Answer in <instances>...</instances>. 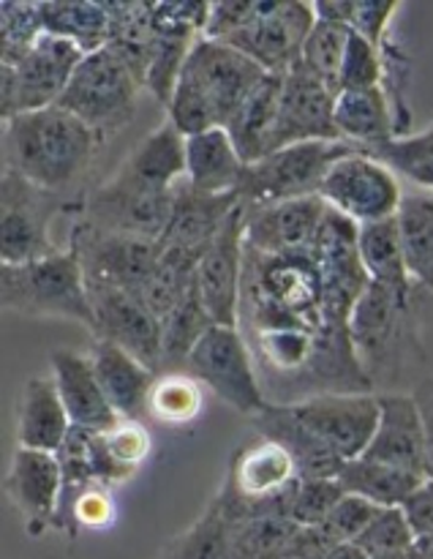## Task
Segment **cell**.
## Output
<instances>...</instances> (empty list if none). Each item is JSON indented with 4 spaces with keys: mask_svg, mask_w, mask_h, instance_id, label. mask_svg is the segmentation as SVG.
<instances>
[{
    "mask_svg": "<svg viewBox=\"0 0 433 559\" xmlns=\"http://www.w3.org/2000/svg\"><path fill=\"white\" fill-rule=\"evenodd\" d=\"M298 530L287 516L232 522V559H287Z\"/></svg>",
    "mask_w": 433,
    "mask_h": 559,
    "instance_id": "b9f144b4",
    "label": "cell"
},
{
    "mask_svg": "<svg viewBox=\"0 0 433 559\" xmlns=\"http://www.w3.org/2000/svg\"><path fill=\"white\" fill-rule=\"evenodd\" d=\"M175 211V189L153 191L120 178L118 173L82 202V222L107 233L161 243Z\"/></svg>",
    "mask_w": 433,
    "mask_h": 559,
    "instance_id": "2e32d148",
    "label": "cell"
},
{
    "mask_svg": "<svg viewBox=\"0 0 433 559\" xmlns=\"http://www.w3.org/2000/svg\"><path fill=\"white\" fill-rule=\"evenodd\" d=\"M380 396V426L365 459L407 469L425 478V426L412 393L385 391Z\"/></svg>",
    "mask_w": 433,
    "mask_h": 559,
    "instance_id": "603a6c76",
    "label": "cell"
},
{
    "mask_svg": "<svg viewBox=\"0 0 433 559\" xmlns=\"http://www.w3.org/2000/svg\"><path fill=\"white\" fill-rule=\"evenodd\" d=\"M265 76L267 71L243 52L202 36L180 71L167 118L183 136L224 129L234 109Z\"/></svg>",
    "mask_w": 433,
    "mask_h": 559,
    "instance_id": "3957f363",
    "label": "cell"
},
{
    "mask_svg": "<svg viewBox=\"0 0 433 559\" xmlns=\"http://www.w3.org/2000/svg\"><path fill=\"white\" fill-rule=\"evenodd\" d=\"M398 11H401V3H396V0H387V3H354L352 0L349 31L360 33L374 47H380L387 38V33H393V16Z\"/></svg>",
    "mask_w": 433,
    "mask_h": 559,
    "instance_id": "f5cc1de1",
    "label": "cell"
},
{
    "mask_svg": "<svg viewBox=\"0 0 433 559\" xmlns=\"http://www.w3.org/2000/svg\"><path fill=\"white\" fill-rule=\"evenodd\" d=\"M358 235V224L327 207L320 235H316L314 246L309 251L314 257L316 267H320L327 322L341 328H349L354 306H358L360 295L371 284L363 260H360Z\"/></svg>",
    "mask_w": 433,
    "mask_h": 559,
    "instance_id": "5bb4252c",
    "label": "cell"
},
{
    "mask_svg": "<svg viewBox=\"0 0 433 559\" xmlns=\"http://www.w3.org/2000/svg\"><path fill=\"white\" fill-rule=\"evenodd\" d=\"M109 44L107 47L140 76L145 85L147 66L156 47V25H153V3H107Z\"/></svg>",
    "mask_w": 433,
    "mask_h": 559,
    "instance_id": "e575fe53",
    "label": "cell"
},
{
    "mask_svg": "<svg viewBox=\"0 0 433 559\" xmlns=\"http://www.w3.org/2000/svg\"><path fill=\"white\" fill-rule=\"evenodd\" d=\"M200 260V254H189V251L180 249H164L161 246V257H158L156 271H153V276L147 278V284L140 293L147 309H151L161 322L167 320V317L183 304L185 295L194 289Z\"/></svg>",
    "mask_w": 433,
    "mask_h": 559,
    "instance_id": "f35d334b",
    "label": "cell"
},
{
    "mask_svg": "<svg viewBox=\"0 0 433 559\" xmlns=\"http://www.w3.org/2000/svg\"><path fill=\"white\" fill-rule=\"evenodd\" d=\"M300 484L292 456L278 442L256 437L240 448L229 464L227 480L218 491L229 522L262 516H287Z\"/></svg>",
    "mask_w": 433,
    "mask_h": 559,
    "instance_id": "8992f818",
    "label": "cell"
},
{
    "mask_svg": "<svg viewBox=\"0 0 433 559\" xmlns=\"http://www.w3.org/2000/svg\"><path fill=\"white\" fill-rule=\"evenodd\" d=\"M216 325L213 317L207 314L205 304L200 298V289H191L183 298V304L161 322L164 331V347H161V371L158 374H172V371H183L185 360L194 353L196 344L202 342L211 328Z\"/></svg>",
    "mask_w": 433,
    "mask_h": 559,
    "instance_id": "ab89813d",
    "label": "cell"
},
{
    "mask_svg": "<svg viewBox=\"0 0 433 559\" xmlns=\"http://www.w3.org/2000/svg\"><path fill=\"white\" fill-rule=\"evenodd\" d=\"M240 205L243 200L238 191L234 194H205V191L191 189L189 180L183 178L175 186V211L161 246L202 257Z\"/></svg>",
    "mask_w": 433,
    "mask_h": 559,
    "instance_id": "cb8c5ba5",
    "label": "cell"
},
{
    "mask_svg": "<svg viewBox=\"0 0 433 559\" xmlns=\"http://www.w3.org/2000/svg\"><path fill=\"white\" fill-rule=\"evenodd\" d=\"M115 519V502L109 495L107 486L93 484L91 489L82 491L69 508H65L63 516L58 519V530H71V527H87V530H101L109 527ZM74 533V530H71Z\"/></svg>",
    "mask_w": 433,
    "mask_h": 559,
    "instance_id": "816d5d0a",
    "label": "cell"
},
{
    "mask_svg": "<svg viewBox=\"0 0 433 559\" xmlns=\"http://www.w3.org/2000/svg\"><path fill=\"white\" fill-rule=\"evenodd\" d=\"M349 27L336 25V22L316 20L311 27L309 38L303 44V55H300V63L311 76H316L320 82H325L330 91L338 93V80H341V66H344V52H347L349 44Z\"/></svg>",
    "mask_w": 433,
    "mask_h": 559,
    "instance_id": "ee69618b",
    "label": "cell"
},
{
    "mask_svg": "<svg viewBox=\"0 0 433 559\" xmlns=\"http://www.w3.org/2000/svg\"><path fill=\"white\" fill-rule=\"evenodd\" d=\"M354 153H360V147L347 140H314L281 147L245 167L240 200L243 205L254 207L300 200V197H320L330 169Z\"/></svg>",
    "mask_w": 433,
    "mask_h": 559,
    "instance_id": "9c48e42d",
    "label": "cell"
},
{
    "mask_svg": "<svg viewBox=\"0 0 433 559\" xmlns=\"http://www.w3.org/2000/svg\"><path fill=\"white\" fill-rule=\"evenodd\" d=\"M425 426V478H433V377H425L412 391Z\"/></svg>",
    "mask_w": 433,
    "mask_h": 559,
    "instance_id": "9f6ffc18",
    "label": "cell"
},
{
    "mask_svg": "<svg viewBox=\"0 0 433 559\" xmlns=\"http://www.w3.org/2000/svg\"><path fill=\"white\" fill-rule=\"evenodd\" d=\"M202 407H205V393L200 382L185 371H172V374H158L147 402V415L158 424L183 426L200 418Z\"/></svg>",
    "mask_w": 433,
    "mask_h": 559,
    "instance_id": "7bdbcfd3",
    "label": "cell"
},
{
    "mask_svg": "<svg viewBox=\"0 0 433 559\" xmlns=\"http://www.w3.org/2000/svg\"><path fill=\"white\" fill-rule=\"evenodd\" d=\"M183 371L249 418L270 404L240 328L213 325L189 355Z\"/></svg>",
    "mask_w": 433,
    "mask_h": 559,
    "instance_id": "30bf717a",
    "label": "cell"
},
{
    "mask_svg": "<svg viewBox=\"0 0 433 559\" xmlns=\"http://www.w3.org/2000/svg\"><path fill=\"white\" fill-rule=\"evenodd\" d=\"M158 559H232V522L218 497L207 502L202 516L189 530L164 546Z\"/></svg>",
    "mask_w": 433,
    "mask_h": 559,
    "instance_id": "60d3db41",
    "label": "cell"
},
{
    "mask_svg": "<svg viewBox=\"0 0 433 559\" xmlns=\"http://www.w3.org/2000/svg\"><path fill=\"white\" fill-rule=\"evenodd\" d=\"M336 129L338 136L360 151L396 140L393 109L382 87L365 91H341L336 96Z\"/></svg>",
    "mask_w": 433,
    "mask_h": 559,
    "instance_id": "1f68e13d",
    "label": "cell"
},
{
    "mask_svg": "<svg viewBox=\"0 0 433 559\" xmlns=\"http://www.w3.org/2000/svg\"><path fill=\"white\" fill-rule=\"evenodd\" d=\"M398 224H401L404 251H407V265L414 282L433 293V194L431 191L414 189L404 191L401 211H398Z\"/></svg>",
    "mask_w": 433,
    "mask_h": 559,
    "instance_id": "8d00e7d4",
    "label": "cell"
},
{
    "mask_svg": "<svg viewBox=\"0 0 433 559\" xmlns=\"http://www.w3.org/2000/svg\"><path fill=\"white\" fill-rule=\"evenodd\" d=\"M325 559H371V557L365 555L358 544H341L336 546V549H330V555Z\"/></svg>",
    "mask_w": 433,
    "mask_h": 559,
    "instance_id": "680465c9",
    "label": "cell"
},
{
    "mask_svg": "<svg viewBox=\"0 0 433 559\" xmlns=\"http://www.w3.org/2000/svg\"><path fill=\"white\" fill-rule=\"evenodd\" d=\"M251 9H254V0L249 3H240V0H224V3H211L207 11V25H205V38L213 41H227L245 20H249Z\"/></svg>",
    "mask_w": 433,
    "mask_h": 559,
    "instance_id": "db71d44e",
    "label": "cell"
},
{
    "mask_svg": "<svg viewBox=\"0 0 433 559\" xmlns=\"http://www.w3.org/2000/svg\"><path fill=\"white\" fill-rule=\"evenodd\" d=\"M294 418L314 437H320L344 462L360 459L369 451L380 426V396L358 393V396H316L289 404Z\"/></svg>",
    "mask_w": 433,
    "mask_h": 559,
    "instance_id": "e0dca14e",
    "label": "cell"
},
{
    "mask_svg": "<svg viewBox=\"0 0 433 559\" xmlns=\"http://www.w3.org/2000/svg\"><path fill=\"white\" fill-rule=\"evenodd\" d=\"M251 420H254L256 426V435L265 437V440L278 442V445L292 456L300 480H327L341 475L344 464L347 462H344L336 451H330L320 437L311 435V431L294 418L289 404L270 402Z\"/></svg>",
    "mask_w": 433,
    "mask_h": 559,
    "instance_id": "484cf974",
    "label": "cell"
},
{
    "mask_svg": "<svg viewBox=\"0 0 433 559\" xmlns=\"http://www.w3.org/2000/svg\"><path fill=\"white\" fill-rule=\"evenodd\" d=\"M414 540H418V535H414L404 508H382L374 522L369 524V530L354 544L369 557H382L409 555L414 549Z\"/></svg>",
    "mask_w": 433,
    "mask_h": 559,
    "instance_id": "bcb514c9",
    "label": "cell"
},
{
    "mask_svg": "<svg viewBox=\"0 0 433 559\" xmlns=\"http://www.w3.org/2000/svg\"><path fill=\"white\" fill-rule=\"evenodd\" d=\"M49 366H52V382L60 393V402H63L74 429L107 431L118 424V413L98 385L91 355L55 349L49 355Z\"/></svg>",
    "mask_w": 433,
    "mask_h": 559,
    "instance_id": "d4e9b609",
    "label": "cell"
},
{
    "mask_svg": "<svg viewBox=\"0 0 433 559\" xmlns=\"http://www.w3.org/2000/svg\"><path fill=\"white\" fill-rule=\"evenodd\" d=\"M380 511L382 508L371 506V502L360 500V497L347 495L341 502H338L336 511L320 524V533L325 535L333 546L354 544V540L369 530V524L374 522Z\"/></svg>",
    "mask_w": 433,
    "mask_h": 559,
    "instance_id": "681fc988",
    "label": "cell"
},
{
    "mask_svg": "<svg viewBox=\"0 0 433 559\" xmlns=\"http://www.w3.org/2000/svg\"><path fill=\"white\" fill-rule=\"evenodd\" d=\"M85 52L65 38L44 33L16 63H0V107L3 120L58 107Z\"/></svg>",
    "mask_w": 433,
    "mask_h": 559,
    "instance_id": "8fae6325",
    "label": "cell"
},
{
    "mask_svg": "<svg viewBox=\"0 0 433 559\" xmlns=\"http://www.w3.org/2000/svg\"><path fill=\"white\" fill-rule=\"evenodd\" d=\"M93 369H96L98 385H101L104 396L112 404L120 420H140L147 415V402H151V391L156 385L158 374L147 369L142 360L120 349L118 344H109L96 338L93 344Z\"/></svg>",
    "mask_w": 433,
    "mask_h": 559,
    "instance_id": "4316f807",
    "label": "cell"
},
{
    "mask_svg": "<svg viewBox=\"0 0 433 559\" xmlns=\"http://www.w3.org/2000/svg\"><path fill=\"white\" fill-rule=\"evenodd\" d=\"M320 197L327 207L347 216L358 227H365V224L396 218L401 211L404 189L390 167L360 151L341 158L330 169Z\"/></svg>",
    "mask_w": 433,
    "mask_h": 559,
    "instance_id": "9a60e30c",
    "label": "cell"
},
{
    "mask_svg": "<svg viewBox=\"0 0 433 559\" xmlns=\"http://www.w3.org/2000/svg\"><path fill=\"white\" fill-rule=\"evenodd\" d=\"M404 513H407L418 538L433 535V478H425L414 489V495L404 502Z\"/></svg>",
    "mask_w": 433,
    "mask_h": 559,
    "instance_id": "11a10c76",
    "label": "cell"
},
{
    "mask_svg": "<svg viewBox=\"0 0 433 559\" xmlns=\"http://www.w3.org/2000/svg\"><path fill=\"white\" fill-rule=\"evenodd\" d=\"M404 178H407L409 183L418 186V189L431 191V194H433V162L418 164V167L407 169V173H404Z\"/></svg>",
    "mask_w": 433,
    "mask_h": 559,
    "instance_id": "6f0895ef",
    "label": "cell"
},
{
    "mask_svg": "<svg viewBox=\"0 0 433 559\" xmlns=\"http://www.w3.org/2000/svg\"><path fill=\"white\" fill-rule=\"evenodd\" d=\"M363 153L390 167L396 175H404L407 169L418 167V164L433 162V123L420 134L396 136V140L382 142V145L369 147Z\"/></svg>",
    "mask_w": 433,
    "mask_h": 559,
    "instance_id": "f907efd6",
    "label": "cell"
},
{
    "mask_svg": "<svg viewBox=\"0 0 433 559\" xmlns=\"http://www.w3.org/2000/svg\"><path fill=\"white\" fill-rule=\"evenodd\" d=\"M69 249L80 260L87 287H112L142 293L161 257V243L107 233L76 218Z\"/></svg>",
    "mask_w": 433,
    "mask_h": 559,
    "instance_id": "4fadbf2b",
    "label": "cell"
},
{
    "mask_svg": "<svg viewBox=\"0 0 433 559\" xmlns=\"http://www.w3.org/2000/svg\"><path fill=\"white\" fill-rule=\"evenodd\" d=\"M423 480V475L407 473V469L390 467V464L365 456L344 464L341 475H338V484L344 486L347 495L360 497L376 508H404V502L414 495V489Z\"/></svg>",
    "mask_w": 433,
    "mask_h": 559,
    "instance_id": "836d02e7",
    "label": "cell"
},
{
    "mask_svg": "<svg viewBox=\"0 0 433 559\" xmlns=\"http://www.w3.org/2000/svg\"><path fill=\"white\" fill-rule=\"evenodd\" d=\"M245 271V205L232 213L196 267V289L216 325L238 328Z\"/></svg>",
    "mask_w": 433,
    "mask_h": 559,
    "instance_id": "d6986e66",
    "label": "cell"
},
{
    "mask_svg": "<svg viewBox=\"0 0 433 559\" xmlns=\"http://www.w3.org/2000/svg\"><path fill=\"white\" fill-rule=\"evenodd\" d=\"M382 52L380 47L363 38L360 33H349L347 52H344L341 80H338V93L341 91H365V87H382Z\"/></svg>",
    "mask_w": 433,
    "mask_h": 559,
    "instance_id": "c3c4849f",
    "label": "cell"
},
{
    "mask_svg": "<svg viewBox=\"0 0 433 559\" xmlns=\"http://www.w3.org/2000/svg\"><path fill=\"white\" fill-rule=\"evenodd\" d=\"M5 497L25 522L27 535L38 538L58 524L63 475L55 453L16 448L3 478Z\"/></svg>",
    "mask_w": 433,
    "mask_h": 559,
    "instance_id": "7402d4cb",
    "label": "cell"
},
{
    "mask_svg": "<svg viewBox=\"0 0 433 559\" xmlns=\"http://www.w3.org/2000/svg\"><path fill=\"white\" fill-rule=\"evenodd\" d=\"M336 91L311 76L303 66H294L284 76L281 107H278L273 151L314 140H341L336 129Z\"/></svg>",
    "mask_w": 433,
    "mask_h": 559,
    "instance_id": "44dd1931",
    "label": "cell"
},
{
    "mask_svg": "<svg viewBox=\"0 0 433 559\" xmlns=\"http://www.w3.org/2000/svg\"><path fill=\"white\" fill-rule=\"evenodd\" d=\"M98 145L96 131L60 107L3 120L5 167L58 194L87 173Z\"/></svg>",
    "mask_w": 433,
    "mask_h": 559,
    "instance_id": "277c9868",
    "label": "cell"
},
{
    "mask_svg": "<svg viewBox=\"0 0 433 559\" xmlns=\"http://www.w3.org/2000/svg\"><path fill=\"white\" fill-rule=\"evenodd\" d=\"M371 559H409V555H382V557H371Z\"/></svg>",
    "mask_w": 433,
    "mask_h": 559,
    "instance_id": "91938a15",
    "label": "cell"
},
{
    "mask_svg": "<svg viewBox=\"0 0 433 559\" xmlns=\"http://www.w3.org/2000/svg\"><path fill=\"white\" fill-rule=\"evenodd\" d=\"M314 3L254 0L249 20L224 44L254 60L267 74L287 76L300 63L303 44L314 27Z\"/></svg>",
    "mask_w": 433,
    "mask_h": 559,
    "instance_id": "7c38bea8",
    "label": "cell"
},
{
    "mask_svg": "<svg viewBox=\"0 0 433 559\" xmlns=\"http://www.w3.org/2000/svg\"><path fill=\"white\" fill-rule=\"evenodd\" d=\"M327 216L322 197L270 202V205H245V246L260 254H305L320 235Z\"/></svg>",
    "mask_w": 433,
    "mask_h": 559,
    "instance_id": "ffe728a7",
    "label": "cell"
},
{
    "mask_svg": "<svg viewBox=\"0 0 433 559\" xmlns=\"http://www.w3.org/2000/svg\"><path fill=\"white\" fill-rule=\"evenodd\" d=\"M281 87L284 76L267 74L234 109L229 123L224 126L245 164H256L260 158L270 156L278 107H281Z\"/></svg>",
    "mask_w": 433,
    "mask_h": 559,
    "instance_id": "4dcf8cb0",
    "label": "cell"
},
{
    "mask_svg": "<svg viewBox=\"0 0 433 559\" xmlns=\"http://www.w3.org/2000/svg\"><path fill=\"white\" fill-rule=\"evenodd\" d=\"M44 33L41 3L0 5V63H16Z\"/></svg>",
    "mask_w": 433,
    "mask_h": 559,
    "instance_id": "f6af8a7d",
    "label": "cell"
},
{
    "mask_svg": "<svg viewBox=\"0 0 433 559\" xmlns=\"http://www.w3.org/2000/svg\"><path fill=\"white\" fill-rule=\"evenodd\" d=\"M80 200H65L58 191H47L31 183L14 169L3 167V183H0V260L3 265H25V262L44 260L58 254L52 243V218L58 213H74L80 218Z\"/></svg>",
    "mask_w": 433,
    "mask_h": 559,
    "instance_id": "52a82bcc",
    "label": "cell"
},
{
    "mask_svg": "<svg viewBox=\"0 0 433 559\" xmlns=\"http://www.w3.org/2000/svg\"><path fill=\"white\" fill-rule=\"evenodd\" d=\"M344 497H347V491L338 484V478L300 480L292 497V508H289V519L298 527H320L336 511Z\"/></svg>",
    "mask_w": 433,
    "mask_h": 559,
    "instance_id": "7dc6e473",
    "label": "cell"
},
{
    "mask_svg": "<svg viewBox=\"0 0 433 559\" xmlns=\"http://www.w3.org/2000/svg\"><path fill=\"white\" fill-rule=\"evenodd\" d=\"M87 298H91L93 320H96L93 336L118 344L120 349L134 355L158 374L164 347L161 320L147 309L142 295L112 287H87Z\"/></svg>",
    "mask_w": 433,
    "mask_h": 559,
    "instance_id": "ac0fdd59",
    "label": "cell"
},
{
    "mask_svg": "<svg viewBox=\"0 0 433 559\" xmlns=\"http://www.w3.org/2000/svg\"><path fill=\"white\" fill-rule=\"evenodd\" d=\"M71 418L65 413L52 377H33L25 382L16 407V445L27 451L55 453L71 435Z\"/></svg>",
    "mask_w": 433,
    "mask_h": 559,
    "instance_id": "f1b7e54d",
    "label": "cell"
},
{
    "mask_svg": "<svg viewBox=\"0 0 433 559\" xmlns=\"http://www.w3.org/2000/svg\"><path fill=\"white\" fill-rule=\"evenodd\" d=\"M41 20L44 31L52 33V36L65 38L74 47H80L85 55L98 52L109 44V20L107 3H41Z\"/></svg>",
    "mask_w": 433,
    "mask_h": 559,
    "instance_id": "d590c367",
    "label": "cell"
},
{
    "mask_svg": "<svg viewBox=\"0 0 433 559\" xmlns=\"http://www.w3.org/2000/svg\"><path fill=\"white\" fill-rule=\"evenodd\" d=\"M142 91L145 85L140 76L112 49L104 47L85 55V60L76 66L58 107L76 115L104 142L134 120Z\"/></svg>",
    "mask_w": 433,
    "mask_h": 559,
    "instance_id": "ba28073f",
    "label": "cell"
},
{
    "mask_svg": "<svg viewBox=\"0 0 433 559\" xmlns=\"http://www.w3.org/2000/svg\"><path fill=\"white\" fill-rule=\"evenodd\" d=\"M147 453H151V435L140 420H118L112 429L93 431V478L107 489L115 484H123L145 462Z\"/></svg>",
    "mask_w": 433,
    "mask_h": 559,
    "instance_id": "d6a6232c",
    "label": "cell"
},
{
    "mask_svg": "<svg viewBox=\"0 0 433 559\" xmlns=\"http://www.w3.org/2000/svg\"><path fill=\"white\" fill-rule=\"evenodd\" d=\"M358 249L371 282L393 284V287H404V284L414 282L407 265V251H404L401 224H398V216L387 218V222H376V224H365V227H360Z\"/></svg>",
    "mask_w": 433,
    "mask_h": 559,
    "instance_id": "74e56055",
    "label": "cell"
},
{
    "mask_svg": "<svg viewBox=\"0 0 433 559\" xmlns=\"http://www.w3.org/2000/svg\"><path fill=\"white\" fill-rule=\"evenodd\" d=\"M0 300L11 314L71 320L96 331L85 273L71 249L25 265H0Z\"/></svg>",
    "mask_w": 433,
    "mask_h": 559,
    "instance_id": "5b68a950",
    "label": "cell"
},
{
    "mask_svg": "<svg viewBox=\"0 0 433 559\" xmlns=\"http://www.w3.org/2000/svg\"><path fill=\"white\" fill-rule=\"evenodd\" d=\"M418 282L393 287L371 282L349 320L354 353L374 388H390L425 364L423 304Z\"/></svg>",
    "mask_w": 433,
    "mask_h": 559,
    "instance_id": "7a4b0ae2",
    "label": "cell"
},
{
    "mask_svg": "<svg viewBox=\"0 0 433 559\" xmlns=\"http://www.w3.org/2000/svg\"><path fill=\"white\" fill-rule=\"evenodd\" d=\"M238 328L243 336L270 331L322 333L341 328L327 322L325 289L314 257L260 254L245 246Z\"/></svg>",
    "mask_w": 433,
    "mask_h": 559,
    "instance_id": "6da1fadb",
    "label": "cell"
},
{
    "mask_svg": "<svg viewBox=\"0 0 433 559\" xmlns=\"http://www.w3.org/2000/svg\"><path fill=\"white\" fill-rule=\"evenodd\" d=\"M118 175L145 189L172 191L185 178V136L167 118L129 153Z\"/></svg>",
    "mask_w": 433,
    "mask_h": 559,
    "instance_id": "f546056e",
    "label": "cell"
},
{
    "mask_svg": "<svg viewBox=\"0 0 433 559\" xmlns=\"http://www.w3.org/2000/svg\"><path fill=\"white\" fill-rule=\"evenodd\" d=\"M249 164L240 158L227 129H207L185 136V180L205 194H240Z\"/></svg>",
    "mask_w": 433,
    "mask_h": 559,
    "instance_id": "83f0119b",
    "label": "cell"
}]
</instances>
